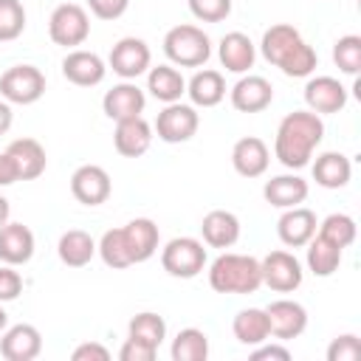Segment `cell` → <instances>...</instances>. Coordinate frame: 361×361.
I'll use <instances>...</instances> for the list:
<instances>
[{"label":"cell","instance_id":"1","mask_svg":"<svg viewBox=\"0 0 361 361\" xmlns=\"http://www.w3.org/2000/svg\"><path fill=\"white\" fill-rule=\"evenodd\" d=\"M324 138V121L313 110H293L288 113L274 138V155L279 158L282 166L288 169H302L310 164L313 149Z\"/></svg>","mask_w":361,"mask_h":361},{"label":"cell","instance_id":"2","mask_svg":"<svg viewBox=\"0 0 361 361\" xmlns=\"http://www.w3.org/2000/svg\"><path fill=\"white\" fill-rule=\"evenodd\" d=\"M259 51L262 56L276 65L285 76H293V79H302V76H310L319 65V56L316 51L302 39V34L288 25V23H276L271 25L265 34H262V42H259Z\"/></svg>","mask_w":361,"mask_h":361},{"label":"cell","instance_id":"3","mask_svg":"<svg viewBox=\"0 0 361 361\" xmlns=\"http://www.w3.org/2000/svg\"><path fill=\"white\" fill-rule=\"evenodd\" d=\"M209 285L217 293H254L262 285L259 259L251 254L226 251L209 265Z\"/></svg>","mask_w":361,"mask_h":361},{"label":"cell","instance_id":"4","mask_svg":"<svg viewBox=\"0 0 361 361\" xmlns=\"http://www.w3.org/2000/svg\"><path fill=\"white\" fill-rule=\"evenodd\" d=\"M164 54L172 65L200 68L212 56V39L203 28L183 23V25H175L164 34Z\"/></svg>","mask_w":361,"mask_h":361},{"label":"cell","instance_id":"5","mask_svg":"<svg viewBox=\"0 0 361 361\" xmlns=\"http://www.w3.org/2000/svg\"><path fill=\"white\" fill-rule=\"evenodd\" d=\"M161 265L169 276L192 279L206 268V248L195 237H175L161 248Z\"/></svg>","mask_w":361,"mask_h":361},{"label":"cell","instance_id":"6","mask_svg":"<svg viewBox=\"0 0 361 361\" xmlns=\"http://www.w3.org/2000/svg\"><path fill=\"white\" fill-rule=\"evenodd\" d=\"M90 34V17L79 3H62L48 17V37L54 45L76 48Z\"/></svg>","mask_w":361,"mask_h":361},{"label":"cell","instance_id":"7","mask_svg":"<svg viewBox=\"0 0 361 361\" xmlns=\"http://www.w3.org/2000/svg\"><path fill=\"white\" fill-rule=\"evenodd\" d=\"M45 93V73L37 65H11L0 76V96L8 104H34Z\"/></svg>","mask_w":361,"mask_h":361},{"label":"cell","instance_id":"8","mask_svg":"<svg viewBox=\"0 0 361 361\" xmlns=\"http://www.w3.org/2000/svg\"><path fill=\"white\" fill-rule=\"evenodd\" d=\"M200 127V116L192 104H183V102H172L166 104L158 118H155V133L161 141L166 144H183L189 141Z\"/></svg>","mask_w":361,"mask_h":361},{"label":"cell","instance_id":"9","mask_svg":"<svg viewBox=\"0 0 361 361\" xmlns=\"http://www.w3.org/2000/svg\"><path fill=\"white\" fill-rule=\"evenodd\" d=\"M259 268H262V285H268L276 293H290L305 279L302 262L290 251H271V254H265L259 259Z\"/></svg>","mask_w":361,"mask_h":361},{"label":"cell","instance_id":"10","mask_svg":"<svg viewBox=\"0 0 361 361\" xmlns=\"http://www.w3.org/2000/svg\"><path fill=\"white\" fill-rule=\"evenodd\" d=\"M149 62H152V54H149V45L138 37H121L110 56H107V65L113 68V73H118L121 79H138L141 73L149 71Z\"/></svg>","mask_w":361,"mask_h":361},{"label":"cell","instance_id":"11","mask_svg":"<svg viewBox=\"0 0 361 361\" xmlns=\"http://www.w3.org/2000/svg\"><path fill=\"white\" fill-rule=\"evenodd\" d=\"M71 192L85 206H102L110 197V192H113V180H110V175H107L104 166H99V164H82L71 175Z\"/></svg>","mask_w":361,"mask_h":361},{"label":"cell","instance_id":"12","mask_svg":"<svg viewBox=\"0 0 361 361\" xmlns=\"http://www.w3.org/2000/svg\"><path fill=\"white\" fill-rule=\"evenodd\" d=\"M265 316H268V327H271V336L279 338V341H290L296 336L305 333L307 327V310L293 302V299H276L265 307Z\"/></svg>","mask_w":361,"mask_h":361},{"label":"cell","instance_id":"13","mask_svg":"<svg viewBox=\"0 0 361 361\" xmlns=\"http://www.w3.org/2000/svg\"><path fill=\"white\" fill-rule=\"evenodd\" d=\"M42 353V336L34 324H11L0 333V355L6 361H34Z\"/></svg>","mask_w":361,"mask_h":361},{"label":"cell","instance_id":"14","mask_svg":"<svg viewBox=\"0 0 361 361\" xmlns=\"http://www.w3.org/2000/svg\"><path fill=\"white\" fill-rule=\"evenodd\" d=\"M231 107L240 113H259L274 102V85L265 76L248 73L243 79H237V85L228 90Z\"/></svg>","mask_w":361,"mask_h":361},{"label":"cell","instance_id":"15","mask_svg":"<svg viewBox=\"0 0 361 361\" xmlns=\"http://www.w3.org/2000/svg\"><path fill=\"white\" fill-rule=\"evenodd\" d=\"M107 73V65L99 54L93 51H82V48H73L68 51V56L62 59V76L79 87H93L104 79Z\"/></svg>","mask_w":361,"mask_h":361},{"label":"cell","instance_id":"16","mask_svg":"<svg viewBox=\"0 0 361 361\" xmlns=\"http://www.w3.org/2000/svg\"><path fill=\"white\" fill-rule=\"evenodd\" d=\"M305 104L313 113H338L347 104V87L333 76H313L305 85Z\"/></svg>","mask_w":361,"mask_h":361},{"label":"cell","instance_id":"17","mask_svg":"<svg viewBox=\"0 0 361 361\" xmlns=\"http://www.w3.org/2000/svg\"><path fill=\"white\" fill-rule=\"evenodd\" d=\"M144 104H147V96L138 85L133 82H121V85H113L104 99H102V110L107 118L113 121H121V118H133V116H141L144 113Z\"/></svg>","mask_w":361,"mask_h":361},{"label":"cell","instance_id":"18","mask_svg":"<svg viewBox=\"0 0 361 361\" xmlns=\"http://www.w3.org/2000/svg\"><path fill=\"white\" fill-rule=\"evenodd\" d=\"M268 164H271V149L257 135H245V138H240L231 147V166L243 178H259V175H265Z\"/></svg>","mask_w":361,"mask_h":361},{"label":"cell","instance_id":"19","mask_svg":"<svg viewBox=\"0 0 361 361\" xmlns=\"http://www.w3.org/2000/svg\"><path fill=\"white\" fill-rule=\"evenodd\" d=\"M113 144H116V152L124 155V158L144 155L149 149V144H152V127H149V121H144V116H133V118L116 121Z\"/></svg>","mask_w":361,"mask_h":361},{"label":"cell","instance_id":"20","mask_svg":"<svg viewBox=\"0 0 361 361\" xmlns=\"http://www.w3.org/2000/svg\"><path fill=\"white\" fill-rule=\"evenodd\" d=\"M6 155L11 158V164L17 169V180H34L48 166L45 147L37 138H17V141H11L6 147Z\"/></svg>","mask_w":361,"mask_h":361},{"label":"cell","instance_id":"21","mask_svg":"<svg viewBox=\"0 0 361 361\" xmlns=\"http://www.w3.org/2000/svg\"><path fill=\"white\" fill-rule=\"evenodd\" d=\"M316 214L305 206H293V209H285L279 223H276V234L279 240L288 245V248H302L307 245V240L316 234Z\"/></svg>","mask_w":361,"mask_h":361},{"label":"cell","instance_id":"22","mask_svg":"<svg viewBox=\"0 0 361 361\" xmlns=\"http://www.w3.org/2000/svg\"><path fill=\"white\" fill-rule=\"evenodd\" d=\"M217 56H220V65L231 73H245L254 68V59H257V48L251 42L248 34L243 31H228L220 45H217Z\"/></svg>","mask_w":361,"mask_h":361},{"label":"cell","instance_id":"23","mask_svg":"<svg viewBox=\"0 0 361 361\" xmlns=\"http://www.w3.org/2000/svg\"><path fill=\"white\" fill-rule=\"evenodd\" d=\"M34 257V231L23 223L0 226V259L6 265H25Z\"/></svg>","mask_w":361,"mask_h":361},{"label":"cell","instance_id":"24","mask_svg":"<svg viewBox=\"0 0 361 361\" xmlns=\"http://www.w3.org/2000/svg\"><path fill=\"white\" fill-rule=\"evenodd\" d=\"M200 234H203V243L212 248H231L240 240V220L234 212L212 209L200 223Z\"/></svg>","mask_w":361,"mask_h":361},{"label":"cell","instance_id":"25","mask_svg":"<svg viewBox=\"0 0 361 361\" xmlns=\"http://www.w3.org/2000/svg\"><path fill=\"white\" fill-rule=\"evenodd\" d=\"M121 228H124V240H127L133 265H135V262H147V259L158 251L161 231H158V226H155L149 217H135V220H130V223L121 226Z\"/></svg>","mask_w":361,"mask_h":361},{"label":"cell","instance_id":"26","mask_svg":"<svg viewBox=\"0 0 361 361\" xmlns=\"http://www.w3.org/2000/svg\"><path fill=\"white\" fill-rule=\"evenodd\" d=\"M307 180L299 178V175H276L271 180H265L262 186V195L271 206L276 209H293V206H302L307 200Z\"/></svg>","mask_w":361,"mask_h":361},{"label":"cell","instance_id":"27","mask_svg":"<svg viewBox=\"0 0 361 361\" xmlns=\"http://www.w3.org/2000/svg\"><path fill=\"white\" fill-rule=\"evenodd\" d=\"M186 96L192 107H214L226 99V79L220 71L203 68L186 82Z\"/></svg>","mask_w":361,"mask_h":361},{"label":"cell","instance_id":"28","mask_svg":"<svg viewBox=\"0 0 361 361\" xmlns=\"http://www.w3.org/2000/svg\"><path fill=\"white\" fill-rule=\"evenodd\" d=\"M353 175V164L347 155L341 152H322L313 161V180L324 189H341L350 183Z\"/></svg>","mask_w":361,"mask_h":361},{"label":"cell","instance_id":"29","mask_svg":"<svg viewBox=\"0 0 361 361\" xmlns=\"http://www.w3.org/2000/svg\"><path fill=\"white\" fill-rule=\"evenodd\" d=\"M56 254L68 268H82L96 257V240L82 228H68L56 243Z\"/></svg>","mask_w":361,"mask_h":361},{"label":"cell","instance_id":"30","mask_svg":"<svg viewBox=\"0 0 361 361\" xmlns=\"http://www.w3.org/2000/svg\"><path fill=\"white\" fill-rule=\"evenodd\" d=\"M231 330H234V338L245 347H257L262 341L271 338V327H268V316H265V307H245L234 316L231 322Z\"/></svg>","mask_w":361,"mask_h":361},{"label":"cell","instance_id":"31","mask_svg":"<svg viewBox=\"0 0 361 361\" xmlns=\"http://www.w3.org/2000/svg\"><path fill=\"white\" fill-rule=\"evenodd\" d=\"M147 90L164 102V104H172V102H180V96L186 93V79L180 76L178 68L172 65H158V68H149L147 73Z\"/></svg>","mask_w":361,"mask_h":361},{"label":"cell","instance_id":"32","mask_svg":"<svg viewBox=\"0 0 361 361\" xmlns=\"http://www.w3.org/2000/svg\"><path fill=\"white\" fill-rule=\"evenodd\" d=\"M341 265V248L333 245L330 240H324L322 234H313L307 240V268L316 276H330L336 274Z\"/></svg>","mask_w":361,"mask_h":361},{"label":"cell","instance_id":"33","mask_svg":"<svg viewBox=\"0 0 361 361\" xmlns=\"http://www.w3.org/2000/svg\"><path fill=\"white\" fill-rule=\"evenodd\" d=\"M172 361H206L209 358V336L197 327H183L172 338Z\"/></svg>","mask_w":361,"mask_h":361},{"label":"cell","instance_id":"34","mask_svg":"<svg viewBox=\"0 0 361 361\" xmlns=\"http://www.w3.org/2000/svg\"><path fill=\"white\" fill-rule=\"evenodd\" d=\"M99 257L104 259L107 268H130L133 265V257H130V248H127V240H124V228H110L102 234L99 245H96Z\"/></svg>","mask_w":361,"mask_h":361},{"label":"cell","instance_id":"35","mask_svg":"<svg viewBox=\"0 0 361 361\" xmlns=\"http://www.w3.org/2000/svg\"><path fill=\"white\" fill-rule=\"evenodd\" d=\"M127 336H130V338H138V341H144V344H149V347L158 350L161 341L166 338V322H164L158 313H152V310L135 313V316L130 319Z\"/></svg>","mask_w":361,"mask_h":361},{"label":"cell","instance_id":"36","mask_svg":"<svg viewBox=\"0 0 361 361\" xmlns=\"http://www.w3.org/2000/svg\"><path fill=\"white\" fill-rule=\"evenodd\" d=\"M316 234H322L324 240H330L333 245H338V248L344 251L347 245L355 243V237H358V226H355V220H353L350 214L336 212V214H327V217L319 223V231H316Z\"/></svg>","mask_w":361,"mask_h":361},{"label":"cell","instance_id":"37","mask_svg":"<svg viewBox=\"0 0 361 361\" xmlns=\"http://www.w3.org/2000/svg\"><path fill=\"white\" fill-rule=\"evenodd\" d=\"M333 62L338 65L341 73L355 76L361 71V37L358 34H344L333 45Z\"/></svg>","mask_w":361,"mask_h":361},{"label":"cell","instance_id":"38","mask_svg":"<svg viewBox=\"0 0 361 361\" xmlns=\"http://www.w3.org/2000/svg\"><path fill=\"white\" fill-rule=\"evenodd\" d=\"M25 31V8L20 0H0V42H11Z\"/></svg>","mask_w":361,"mask_h":361},{"label":"cell","instance_id":"39","mask_svg":"<svg viewBox=\"0 0 361 361\" xmlns=\"http://www.w3.org/2000/svg\"><path fill=\"white\" fill-rule=\"evenodd\" d=\"M361 358V338L355 333L336 336L327 347V361H358Z\"/></svg>","mask_w":361,"mask_h":361},{"label":"cell","instance_id":"40","mask_svg":"<svg viewBox=\"0 0 361 361\" xmlns=\"http://www.w3.org/2000/svg\"><path fill=\"white\" fill-rule=\"evenodd\" d=\"M189 11L203 23H220L231 14V0H186Z\"/></svg>","mask_w":361,"mask_h":361},{"label":"cell","instance_id":"41","mask_svg":"<svg viewBox=\"0 0 361 361\" xmlns=\"http://www.w3.org/2000/svg\"><path fill=\"white\" fill-rule=\"evenodd\" d=\"M23 293V276L14 265H0V302H14Z\"/></svg>","mask_w":361,"mask_h":361},{"label":"cell","instance_id":"42","mask_svg":"<svg viewBox=\"0 0 361 361\" xmlns=\"http://www.w3.org/2000/svg\"><path fill=\"white\" fill-rule=\"evenodd\" d=\"M155 355H158L155 347H149V344H144L138 338H130V336H127V341L118 350V358L121 361H152Z\"/></svg>","mask_w":361,"mask_h":361},{"label":"cell","instance_id":"43","mask_svg":"<svg viewBox=\"0 0 361 361\" xmlns=\"http://www.w3.org/2000/svg\"><path fill=\"white\" fill-rule=\"evenodd\" d=\"M130 0H87V8L99 20H118L127 11Z\"/></svg>","mask_w":361,"mask_h":361},{"label":"cell","instance_id":"44","mask_svg":"<svg viewBox=\"0 0 361 361\" xmlns=\"http://www.w3.org/2000/svg\"><path fill=\"white\" fill-rule=\"evenodd\" d=\"M110 358V350L96 344V341H87V344H79L73 350V361H107Z\"/></svg>","mask_w":361,"mask_h":361},{"label":"cell","instance_id":"45","mask_svg":"<svg viewBox=\"0 0 361 361\" xmlns=\"http://www.w3.org/2000/svg\"><path fill=\"white\" fill-rule=\"evenodd\" d=\"M251 358L254 361H262V358H279V361H288L290 358V353H288V347H279V344H257V350L251 353Z\"/></svg>","mask_w":361,"mask_h":361},{"label":"cell","instance_id":"46","mask_svg":"<svg viewBox=\"0 0 361 361\" xmlns=\"http://www.w3.org/2000/svg\"><path fill=\"white\" fill-rule=\"evenodd\" d=\"M14 180H17V169H14L11 158L6 152H0V189L3 186H11Z\"/></svg>","mask_w":361,"mask_h":361},{"label":"cell","instance_id":"47","mask_svg":"<svg viewBox=\"0 0 361 361\" xmlns=\"http://www.w3.org/2000/svg\"><path fill=\"white\" fill-rule=\"evenodd\" d=\"M11 121H14V116H11V104H8L6 99H0V135L8 133Z\"/></svg>","mask_w":361,"mask_h":361},{"label":"cell","instance_id":"48","mask_svg":"<svg viewBox=\"0 0 361 361\" xmlns=\"http://www.w3.org/2000/svg\"><path fill=\"white\" fill-rule=\"evenodd\" d=\"M8 214H11V206H8V200L0 195V226L8 223Z\"/></svg>","mask_w":361,"mask_h":361},{"label":"cell","instance_id":"49","mask_svg":"<svg viewBox=\"0 0 361 361\" xmlns=\"http://www.w3.org/2000/svg\"><path fill=\"white\" fill-rule=\"evenodd\" d=\"M6 327H8V313L3 310V302H0V333H3Z\"/></svg>","mask_w":361,"mask_h":361}]
</instances>
